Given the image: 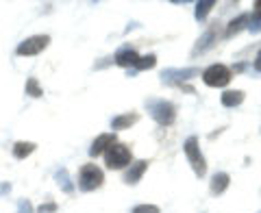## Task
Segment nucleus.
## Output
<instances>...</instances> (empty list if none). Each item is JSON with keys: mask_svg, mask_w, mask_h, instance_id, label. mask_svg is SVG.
Masks as SVG:
<instances>
[{"mask_svg": "<svg viewBox=\"0 0 261 213\" xmlns=\"http://www.w3.org/2000/svg\"><path fill=\"white\" fill-rule=\"evenodd\" d=\"M146 109H148V116L157 122L159 126H172L178 116V107L172 100H166V98H146Z\"/></svg>", "mask_w": 261, "mask_h": 213, "instance_id": "1", "label": "nucleus"}, {"mask_svg": "<svg viewBox=\"0 0 261 213\" xmlns=\"http://www.w3.org/2000/svg\"><path fill=\"white\" fill-rule=\"evenodd\" d=\"M183 152H185V159L190 163V168L194 170L196 178H205L207 176V159L200 150V139L196 135H190L183 142Z\"/></svg>", "mask_w": 261, "mask_h": 213, "instance_id": "2", "label": "nucleus"}, {"mask_svg": "<svg viewBox=\"0 0 261 213\" xmlns=\"http://www.w3.org/2000/svg\"><path fill=\"white\" fill-rule=\"evenodd\" d=\"M76 185H79V192H83V194L100 190L105 185V170L100 166H96V163H85L79 170Z\"/></svg>", "mask_w": 261, "mask_h": 213, "instance_id": "3", "label": "nucleus"}, {"mask_svg": "<svg viewBox=\"0 0 261 213\" xmlns=\"http://www.w3.org/2000/svg\"><path fill=\"white\" fill-rule=\"evenodd\" d=\"M200 78H202V83L211 89H226L228 83L233 81V72L224 63H211L209 68L200 72Z\"/></svg>", "mask_w": 261, "mask_h": 213, "instance_id": "4", "label": "nucleus"}, {"mask_svg": "<svg viewBox=\"0 0 261 213\" xmlns=\"http://www.w3.org/2000/svg\"><path fill=\"white\" fill-rule=\"evenodd\" d=\"M102 157H105V168L107 170H126L133 163V150H130L128 144L116 142Z\"/></svg>", "mask_w": 261, "mask_h": 213, "instance_id": "5", "label": "nucleus"}, {"mask_svg": "<svg viewBox=\"0 0 261 213\" xmlns=\"http://www.w3.org/2000/svg\"><path fill=\"white\" fill-rule=\"evenodd\" d=\"M196 76H200V68H166L159 72V81L166 87H178L187 85Z\"/></svg>", "mask_w": 261, "mask_h": 213, "instance_id": "6", "label": "nucleus"}, {"mask_svg": "<svg viewBox=\"0 0 261 213\" xmlns=\"http://www.w3.org/2000/svg\"><path fill=\"white\" fill-rule=\"evenodd\" d=\"M50 42H53L50 35H44V33L42 35H31L15 46V55L18 57H37L50 46Z\"/></svg>", "mask_w": 261, "mask_h": 213, "instance_id": "7", "label": "nucleus"}, {"mask_svg": "<svg viewBox=\"0 0 261 213\" xmlns=\"http://www.w3.org/2000/svg\"><path fill=\"white\" fill-rule=\"evenodd\" d=\"M218 37H220V31H218V22H214L211 26L202 33V35L196 39V44H194V48H192V59H196L198 55H205V52H209L211 48H214L216 44H218Z\"/></svg>", "mask_w": 261, "mask_h": 213, "instance_id": "8", "label": "nucleus"}, {"mask_svg": "<svg viewBox=\"0 0 261 213\" xmlns=\"http://www.w3.org/2000/svg\"><path fill=\"white\" fill-rule=\"evenodd\" d=\"M148 166H150V161H148V159H133V163H130V166L124 170V176H122L124 185L135 187V185L144 178V174H146V170H148Z\"/></svg>", "mask_w": 261, "mask_h": 213, "instance_id": "9", "label": "nucleus"}, {"mask_svg": "<svg viewBox=\"0 0 261 213\" xmlns=\"http://www.w3.org/2000/svg\"><path fill=\"white\" fill-rule=\"evenodd\" d=\"M140 52L135 50L133 46H122L116 50V55H113V63L120 65V68H124V70H133L137 61H140Z\"/></svg>", "mask_w": 261, "mask_h": 213, "instance_id": "10", "label": "nucleus"}, {"mask_svg": "<svg viewBox=\"0 0 261 213\" xmlns=\"http://www.w3.org/2000/svg\"><path fill=\"white\" fill-rule=\"evenodd\" d=\"M116 142H118V135L113 133V130H111V133H100L92 142V146H89V157H92V159L100 157V154L107 152Z\"/></svg>", "mask_w": 261, "mask_h": 213, "instance_id": "11", "label": "nucleus"}, {"mask_svg": "<svg viewBox=\"0 0 261 213\" xmlns=\"http://www.w3.org/2000/svg\"><path fill=\"white\" fill-rule=\"evenodd\" d=\"M140 118H142V116H140L137 111H126V113H118V116H113V118H111V128H113V133L135 126L137 122H140Z\"/></svg>", "mask_w": 261, "mask_h": 213, "instance_id": "12", "label": "nucleus"}, {"mask_svg": "<svg viewBox=\"0 0 261 213\" xmlns=\"http://www.w3.org/2000/svg\"><path fill=\"white\" fill-rule=\"evenodd\" d=\"M244 100H246V92H244V89H224V92L220 94V104H222L224 109H235V107H240Z\"/></svg>", "mask_w": 261, "mask_h": 213, "instance_id": "13", "label": "nucleus"}, {"mask_svg": "<svg viewBox=\"0 0 261 213\" xmlns=\"http://www.w3.org/2000/svg\"><path fill=\"white\" fill-rule=\"evenodd\" d=\"M228 187H231V174L228 172H216L214 176H211V183H209V192L211 196H222Z\"/></svg>", "mask_w": 261, "mask_h": 213, "instance_id": "14", "label": "nucleus"}, {"mask_svg": "<svg viewBox=\"0 0 261 213\" xmlns=\"http://www.w3.org/2000/svg\"><path fill=\"white\" fill-rule=\"evenodd\" d=\"M248 15L250 13H240L238 18H233L231 22L226 24V29H224V39H233L235 35H240L242 31H246V26H248Z\"/></svg>", "mask_w": 261, "mask_h": 213, "instance_id": "15", "label": "nucleus"}, {"mask_svg": "<svg viewBox=\"0 0 261 213\" xmlns=\"http://www.w3.org/2000/svg\"><path fill=\"white\" fill-rule=\"evenodd\" d=\"M55 183L63 194H74V190H76V185L72 183V178H70V174H68V170L65 168H59L55 172Z\"/></svg>", "mask_w": 261, "mask_h": 213, "instance_id": "16", "label": "nucleus"}, {"mask_svg": "<svg viewBox=\"0 0 261 213\" xmlns=\"http://www.w3.org/2000/svg\"><path fill=\"white\" fill-rule=\"evenodd\" d=\"M216 5H218L216 0H198V3L194 5V18H196V22H198V24L207 22V15L214 11Z\"/></svg>", "mask_w": 261, "mask_h": 213, "instance_id": "17", "label": "nucleus"}, {"mask_svg": "<svg viewBox=\"0 0 261 213\" xmlns=\"http://www.w3.org/2000/svg\"><path fill=\"white\" fill-rule=\"evenodd\" d=\"M35 150H37V144H35V142H15V144H13V148H11L13 157L18 159V161L31 157V154L35 152Z\"/></svg>", "mask_w": 261, "mask_h": 213, "instance_id": "18", "label": "nucleus"}, {"mask_svg": "<svg viewBox=\"0 0 261 213\" xmlns=\"http://www.w3.org/2000/svg\"><path fill=\"white\" fill-rule=\"evenodd\" d=\"M24 94L29 98H42L44 96V87L39 85V81L35 76H29L27 83H24Z\"/></svg>", "mask_w": 261, "mask_h": 213, "instance_id": "19", "label": "nucleus"}, {"mask_svg": "<svg viewBox=\"0 0 261 213\" xmlns=\"http://www.w3.org/2000/svg\"><path fill=\"white\" fill-rule=\"evenodd\" d=\"M154 65H157V55L154 52H148V55H142L140 57V61H137V65H135V72H144V70H152Z\"/></svg>", "mask_w": 261, "mask_h": 213, "instance_id": "20", "label": "nucleus"}, {"mask_svg": "<svg viewBox=\"0 0 261 213\" xmlns=\"http://www.w3.org/2000/svg\"><path fill=\"white\" fill-rule=\"evenodd\" d=\"M246 31L252 33V35L261 33V9H252V13L248 15V26H246Z\"/></svg>", "mask_w": 261, "mask_h": 213, "instance_id": "21", "label": "nucleus"}, {"mask_svg": "<svg viewBox=\"0 0 261 213\" xmlns=\"http://www.w3.org/2000/svg\"><path fill=\"white\" fill-rule=\"evenodd\" d=\"M130 213H161V209L157 207V204H137V207L130 209Z\"/></svg>", "mask_w": 261, "mask_h": 213, "instance_id": "22", "label": "nucleus"}, {"mask_svg": "<svg viewBox=\"0 0 261 213\" xmlns=\"http://www.w3.org/2000/svg\"><path fill=\"white\" fill-rule=\"evenodd\" d=\"M15 213H35V209H33V202L29 198H20L18 200V211Z\"/></svg>", "mask_w": 261, "mask_h": 213, "instance_id": "23", "label": "nucleus"}, {"mask_svg": "<svg viewBox=\"0 0 261 213\" xmlns=\"http://www.w3.org/2000/svg\"><path fill=\"white\" fill-rule=\"evenodd\" d=\"M57 202H53V200H48V202H44V204H39L37 207V213H57Z\"/></svg>", "mask_w": 261, "mask_h": 213, "instance_id": "24", "label": "nucleus"}, {"mask_svg": "<svg viewBox=\"0 0 261 213\" xmlns=\"http://www.w3.org/2000/svg\"><path fill=\"white\" fill-rule=\"evenodd\" d=\"M248 68H250V63H248V61H240V63H233L231 72H233V74H242V72H246Z\"/></svg>", "mask_w": 261, "mask_h": 213, "instance_id": "25", "label": "nucleus"}, {"mask_svg": "<svg viewBox=\"0 0 261 213\" xmlns=\"http://www.w3.org/2000/svg\"><path fill=\"white\" fill-rule=\"evenodd\" d=\"M252 70H255V72H259V74H261V48H259V50H257V55H255V59H252Z\"/></svg>", "mask_w": 261, "mask_h": 213, "instance_id": "26", "label": "nucleus"}, {"mask_svg": "<svg viewBox=\"0 0 261 213\" xmlns=\"http://www.w3.org/2000/svg\"><path fill=\"white\" fill-rule=\"evenodd\" d=\"M9 192H11V183H3V185H0V196L9 194Z\"/></svg>", "mask_w": 261, "mask_h": 213, "instance_id": "27", "label": "nucleus"}, {"mask_svg": "<svg viewBox=\"0 0 261 213\" xmlns=\"http://www.w3.org/2000/svg\"><path fill=\"white\" fill-rule=\"evenodd\" d=\"M252 9H261V0H255V3H252Z\"/></svg>", "mask_w": 261, "mask_h": 213, "instance_id": "28", "label": "nucleus"}, {"mask_svg": "<svg viewBox=\"0 0 261 213\" xmlns=\"http://www.w3.org/2000/svg\"><path fill=\"white\" fill-rule=\"evenodd\" d=\"M259 213H261V211H259Z\"/></svg>", "mask_w": 261, "mask_h": 213, "instance_id": "29", "label": "nucleus"}]
</instances>
